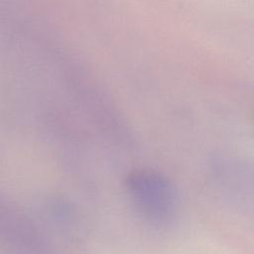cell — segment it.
Segmentation results:
<instances>
[{
  "mask_svg": "<svg viewBox=\"0 0 254 254\" xmlns=\"http://www.w3.org/2000/svg\"><path fill=\"white\" fill-rule=\"evenodd\" d=\"M127 188L140 211L155 222H165L173 214L175 195L169 182L162 176L138 171L127 178Z\"/></svg>",
  "mask_w": 254,
  "mask_h": 254,
  "instance_id": "cell-1",
  "label": "cell"
}]
</instances>
